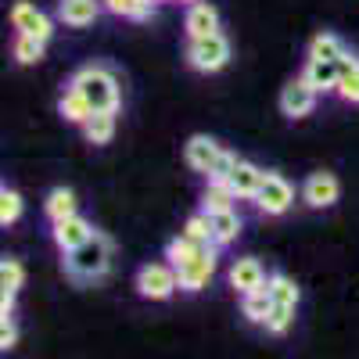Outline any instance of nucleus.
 <instances>
[{
	"instance_id": "6e6552de",
	"label": "nucleus",
	"mask_w": 359,
	"mask_h": 359,
	"mask_svg": "<svg viewBox=\"0 0 359 359\" xmlns=\"http://www.w3.org/2000/svg\"><path fill=\"white\" fill-rule=\"evenodd\" d=\"M216 248H219V245L205 248L194 262H187V266H180V269H176L180 291H201V287H208V280H212V273H216V259H219Z\"/></svg>"
},
{
	"instance_id": "4be33fe9",
	"label": "nucleus",
	"mask_w": 359,
	"mask_h": 359,
	"mask_svg": "<svg viewBox=\"0 0 359 359\" xmlns=\"http://www.w3.org/2000/svg\"><path fill=\"white\" fill-rule=\"evenodd\" d=\"M345 54L348 50H345V43L334 33H316L309 40V57H313V62H341Z\"/></svg>"
},
{
	"instance_id": "4468645a",
	"label": "nucleus",
	"mask_w": 359,
	"mask_h": 359,
	"mask_svg": "<svg viewBox=\"0 0 359 359\" xmlns=\"http://www.w3.org/2000/svg\"><path fill=\"white\" fill-rule=\"evenodd\" d=\"M184 29L191 40H201V36H212L219 33V11L208 4V0H198V4L187 8V18H184Z\"/></svg>"
},
{
	"instance_id": "423d86ee",
	"label": "nucleus",
	"mask_w": 359,
	"mask_h": 359,
	"mask_svg": "<svg viewBox=\"0 0 359 359\" xmlns=\"http://www.w3.org/2000/svg\"><path fill=\"white\" fill-rule=\"evenodd\" d=\"M341 198V184L334 172H309L302 184V201L309 208H331Z\"/></svg>"
},
{
	"instance_id": "5701e85b",
	"label": "nucleus",
	"mask_w": 359,
	"mask_h": 359,
	"mask_svg": "<svg viewBox=\"0 0 359 359\" xmlns=\"http://www.w3.org/2000/svg\"><path fill=\"white\" fill-rule=\"evenodd\" d=\"M208 219H212V233H216V245H233L237 237H241V216L233 212V208H226V212H208Z\"/></svg>"
},
{
	"instance_id": "0eeeda50",
	"label": "nucleus",
	"mask_w": 359,
	"mask_h": 359,
	"mask_svg": "<svg viewBox=\"0 0 359 359\" xmlns=\"http://www.w3.org/2000/svg\"><path fill=\"white\" fill-rule=\"evenodd\" d=\"M223 151H226V147L223 144H216L212 137H191L187 140V147H184V158H187V165L194 169V172H201L205 180L208 176H212V169H216V162L223 158Z\"/></svg>"
},
{
	"instance_id": "f03ea898",
	"label": "nucleus",
	"mask_w": 359,
	"mask_h": 359,
	"mask_svg": "<svg viewBox=\"0 0 359 359\" xmlns=\"http://www.w3.org/2000/svg\"><path fill=\"white\" fill-rule=\"evenodd\" d=\"M108 269H111V237L108 233H94L76 252H65V273L79 284L101 280Z\"/></svg>"
},
{
	"instance_id": "c756f323",
	"label": "nucleus",
	"mask_w": 359,
	"mask_h": 359,
	"mask_svg": "<svg viewBox=\"0 0 359 359\" xmlns=\"http://www.w3.org/2000/svg\"><path fill=\"white\" fill-rule=\"evenodd\" d=\"M22 219V194L11 187H0V226H11Z\"/></svg>"
},
{
	"instance_id": "f8f14e48",
	"label": "nucleus",
	"mask_w": 359,
	"mask_h": 359,
	"mask_svg": "<svg viewBox=\"0 0 359 359\" xmlns=\"http://www.w3.org/2000/svg\"><path fill=\"white\" fill-rule=\"evenodd\" d=\"M266 280H269V273L262 269V262L259 259H237L233 266H230V287L237 291V294H252V291H259V287H266Z\"/></svg>"
},
{
	"instance_id": "cd10ccee",
	"label": "nucleus",
	"mask_w": 359,
	"mask_h": 359,
	"mask_svg": "<svg viewBox=\"0 0 359 359\" xmlns=\"http://www.w3.org/2000/svg\"><path fill=\"white\" fill-rule=\"evenodd\" d=\"M43 40H36V36H25V33H18L15 36V62L18 65H36V62H43Z\"/></svg>"
},
{
	"instance_id": "dca6fc26",
	"label": "nucleus",
	"mask_w": 359,
	"mask_h": 359,
	"mask_svg": "<svg viewBox=\"0 0 359 359\" xmlns=\"http://www.w3.org/2000/svg\"><path fill=\"white\" fill-rule=\"evenodd\" d=\"M262 176H266V172H262L255 162L241 158V162L233 165V172L226 176V184L233 187V194H237V198H255V194H259V187H262Z\"/></svg>"
},
{
	"instance_id": "412c9836",
	"label": "nucleus",
	"mask_w": 359,
	"mask_h": 359,
	"mask_svg": "<svg viewBox=\"0 0 359 359\" xmlns=\"http://www.w3.org/2000/svg\"><path fill=\"white\" fill-rule=\"evenodd\" d=\"M43 212H47L50 223H62V219L76 216V194L69 187H54L47 194V201H43Z\"/></svg>"
},
{
	"instance_id": "f3484780",
	"label": "nucleus",
	"mask_w": 359,
	"mask_h": 359,
	"mask_svg": "<svg viewBox=\"0 0 359 359\" xmlns=\"http://www.w3.org/2000/svg\"><path fill=\"white\" fill-rule=\"evenodd\" d=\"M233 201L237 194L226 180H208L201 194V212H226V208H233Z\"/></svg>"
},
{
	"instance_id": "c85d7f7f",
	"label": "nucleus",
	"mask_w": 359,
	"mask_h": 359,
	"mask_svg": "<svg viewBox=\"0 0 359 359\" xmlns=\"http://www.w3.org/2000/svg\"><path fill=\"white\" fill-rule=\"evenodd\" d=\"M184 237H191V241L198 245H216V233H212V219H208V212H198L184 223V230H180Z\"/></svg>"
},
{
	"instance_id": "bb28decb",
	"label": "nucleus",
	"mask_w": 359,
	"mask_h": 359,
	"mask_svg": "<svg viewBox=\"0 0 359 359\" xmlns=\"http://www.w3.org/2000/svg\"><path fill=\"white\" fill-rule=\"evenodd\" d=\"M269 309H273V298H269L266 287H259V291H252V294H241V313H245V320L266 323Z\"/></svg>"
},
{
	"instance_id": "72a5a7b5",
	"label": "nucleus",
	"mask_w": 359,
	"mask_h": 359,
	"mask_svg": "<svg viewBox=\"0 0 359 359\" xmlns=\"http://www.w3.org/2000/svg\"><path fill=\"white\" fill-rule=\"evenodd\" d=\"M15 294L18 291H0V316L4 320H11V313H15Z\"/></svg>"
},
{
	"instance_id": "9d476101",
	"label": "nucleus",
	"mask_w": 359,
	"mask_h": 359,
	"mask_svg": "<svg viewBox=\"0 0 359 359\" xmlns=\"http://www.w3.org/2000/svg\"><path fill=\"white\" fill-rule=\"evenodd\" d=\"M11 25L18 29V33H25V36H36V40H43V43L54 36V22H50V18H47L40 8L25 4V0L11 8Z\"/></svg>"
},
{
	"instance_id": "aec40b11",
	"label": "nucleus",
	"mask_w": 359,
	"mask_h": 359,
	"mask_svg": "<svg viewBox=\"0 0 359 359\" xmlns=\"http://www.w3.org/2000/svg\"><path fill=\"white\" fill-rule=\"evenodd\" d=\"M338 94L348 101V104H359V57L355 54H345L341 62H338Z\"/></svg>"
},
{
	"instance_id": "a211bd4d",
	"label": "nucleus",
	"mask_w": 359,
	"mask_h": 359,
	"mask_svg": "<svg viewBox=\"0 0 359 359\" xmlns=\"http://www.w3.org/2000/svg\"><path fill=\"white\" fill-rule=\"evenodd\" d=\"M266 291L273 298V306H287V309H298V298H302V291H298V284L287 273H269Z\"/></svg>"
},
{
	"instance_id": "a878e982",
	"label": "nucleus",
	"mask_w": 359,
	"mask_h": 359,
	"mask_svg": "<svg viewBox=\"0 0 359 359\" xmlns=\"http://www.w3.org/2000/svg\"><path fill=\"white\" fill-rule=\"evenodd\" d=\"M104 8L111 15L130 18V22H147L155 15V0H104Z\"/></svg>"
},
{
	"instance_id": "ddd939ff",
	"label": "nucleus",
	"mask_w": 359,
	"mask_h": 359,
	"mask_svg": "<svg viewBox=\"0 0 359 359\" xmlns=\"http://www.w3.org/2000/svg\"><path fill=\"white\" fill-rule=\"evenodd\" d=\"M101 8L104 0H57V22H65L69 29H86L94 25Z\"/></svg>"
},
{
	"instance_id": "b1692460",
	"label": "nucleus",
	"mask_w": 359,
	"mask_h": 359,
	"mask_svg": "<svg viewBox=\"0 0 359 359\" xmlns=\"http://www.w3.org/2000/svg\"><path fill=\"white\" fill-rule=\"evenodd\" d=\"M205 248H212V245H198V241H191V237H184V233H180V237H172V241L165 245V259L180 269V266H187V262H194Z\"/></svg>"
},
{
	"instance_id": "2f4dec72",
	"label": "nucleus",
	"mask_w": 359,
	"mask_h": 359,
	"mask_svg": "<svg viewBox=\"0 0 359 359\" xmlns=\"http://www.w3.org/2000/svg\"><path fill=\"white\" fill-rule=\"evenodd\" d=\"M22 280H25V269H22L18 259H4V262H0V287H4V291H18Z\"/></svg>"
},
{
	"instance_id": "9b49d317",
	"label": "nucleus",
	"mask_w": 359,
	"mask_h": 359,
	"mask_svg": "<svg viewBox=\"0 0 359 359\" xmlns=\"http://www.w3.org/2000/svg\"><path fill=\"white\" fill-rule=\"evenodd\" d=\"M54 245L62 248V252H76L79 245H86L90 237H94L97 230H94V223H90L86 216H69V219H62V223H54Z\"/></svg>"
},
{
	"instance_id": "7ed1b4c3",
	"label": "nucleus",
	"mask_w": 359,
	"mask_h": 359,
	"mask_svg": "<svg viewBox=\"0 0 359 359\" xmlns=\"http://www.w3.org/2000/svg\"><path fill=\"white\" fill-rule=\"evenodd\" d=\"M226 62H230V40L223 33L187 43V65L198 72H219V69H226Z\"/></svg>"
},
{
	"instance_id": "473e14b6",
	"label": "nucleus",
	"mask_w": 359,
	"mask_h": 359,
	"mask_svg": "<svg viewBox=\"0 0 359 359\" xmlns=\"http://www.w3.org/2000/svg\"><path fill=\"white\" fill-rule=\"evenodd\" d=\"M15 341H18V331H15V323L11 320H0V348H15Z\"/></svg>"
},
{
	"instance_id": "2eb2a0df",
	"label": "nucleus",
	"mask_w": 359,
	"mask_h": 359,
	"mask_svg": "<svg viewBox=\"0 0 359 359\" xmlns=\"http://www.w3.org/2000/svg\"><path fill=\"white\" fill-rule=\"evenodd\" d=\"M302 79L316 90V94H338V62H313V57H306V69H302Z\"/></svg>"
},
{
	"instance_id": "f257e3e1",
	"label": "nucleus",
	"mask_w": 359,
	"mask_h": 359,
	"mask_svg": "<svg viewBox=\"0 0 359 359\" xmlns=\"http://www.w3.org/2000/svg\"><path fill=\"white\" fill-rule=\"evenodd\" d=\"M69 86H76L94 111H118V104H123V86L108 65H83L69 79Z\"/></svg>"
},
{
	"instance_id": "f704fd0d",
	"label": "nucleus",
	"mask_w": 359,
	"mask_h": 359,
	"mask_svg": "<svg viewBox=\"0 0 359 359\" xmlns=\"http://www.w3.org/2000/svg\"><path fill=\"white\" fill-rule=\"evenodd\" d=\"M180 4H187V8H191V4H198V0H180Z\"/></svg>"
},
{
	"instance_id": "7c9ffc66",
	"label": "nucleus",
	"mask_w": 359,
	"mask_h": 359,
	"mask_svg": "<svg viewBox=\"0 0 359 359\" xmlns=\"http://www.w3.org/2000/svg\"><path fill=\"white\" fill-rule=\"evenodd\" d=\"M291 323H294V309H287V306H273L262 327H266L269 334H277V338H280V334H287V331H291Z\"/></svg>"
},
{
	"instance_id": "39448f33",
	"label": "nucleus",
	"mask_w": 359,
	"mask_h": 359,
	"mask_svg": "<svg viewBox=\"0 0 359 359\" xmlns=\"http://www.w3.org/2000/svg\"><path fill=\"white\" fill-rule=\"evenodd\" d=\"M252 201L259 205V212H266V216H284L291 208V201H294V187L287 184L280 172H266L262 187H259V194Z\"/></svg>"
},
{
	"instance_id": "20e7f679",
	"label": "nucleus",
	"mask_w": 359,
	"mask_h": 359,
	"mask_svg": "<svg viewBox=\"0 0 359 359\" xmlns=\"http://www.w3.org/2000/svg\"><path fill=\"white\" fill-rule=\"evenodd\" d=\"M176 287H180V277H176L172 262H147V266H140L137 291L144 298H151V302H165V298L176 294Z\"/></svg>"
},
{
	"instance_id": "1a4fd4ad",
	"label": "nucleus",
	"mask_w": 359,
	"mask_h": 359,
	"mask_svg": "<svg viewBox=\"0 0 359 359\" xmlns=\"http://www.w3.org/2000/svg\"><path fill=\"white\" fill-rule=\"evenodd\" d=\"M316 90L298 76V79H291L284 90H280V111L287 115V118H306V115H313V108H316Z\"/></svg>"
},
{
	"instance_id": "393cba45",
	"label": "nucleus",
	"mask_w": 359,
	"mask_h": 359,
	"mask_svg": "<svg viewBox=\"0 0 359 359\" xmlns=\"http://www.w3.org/2000/svg\"><path fill=\"white\" fill-rule=\"evenodd\" d=\"M83 133L90 144H108L115 137V111H94L83 123Z\"/></svg>"
},
{
	"instance_id": "6ab92c4d",
	"label": "nucleus",
	"mask_w": 359,
	"mask_h": 359,
	"mask_svg": "<svg viewBox=\"0 0 359 359\" xmlns=\"http://www.w3.org/2000/svg\"><path fill=\"white\" fill-rule=\"evenodd\" d=\"M57 111H62L69 123H76V126H83L90 115H94V108H90V101L79 94L76 86H65V94L57 97Z\"/></svg>"
}]
</instances>
